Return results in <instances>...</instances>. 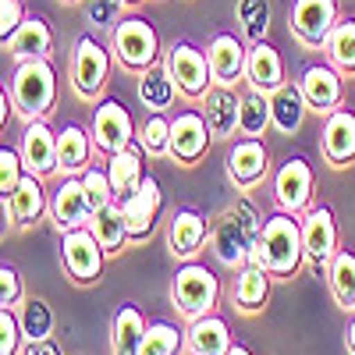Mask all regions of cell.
I'll list each match as a JSON object with an SVG mask.
<instances>
[{
  "label": "cell",
  "mask_w": 355,
  "mask_h": 355,
  "mask_svg": "<svg viewBox=\"0 0 355 355\" xmlns=\"http://www.w3.org/2000/svg\"><path fill=\"white\" fill-rule=\"evenodd\" d=\"M306 259L302 245V220H295V214H274L270 220H263V231L249 252V263L270 270L274 277H291Z\"/></svg>",
  "instance_id": "obj_1"
},
{
  "label": "cell",
  "mask_w": 355,
  "mask_h": 355,
  "mask_svg": "<svg viewBox=\"0 0 355 355\" xmlns=\"http://www.w3.org/2000/svg\"><path fill=\"white\" fill-rule=\"evenodd\" d=\"M11 96H15V110L25 121H46V114L57 103V71L50 68V57L18 61L11 78Z\"/></svg>",
  "instance_id": "obj_2"
},
{
  "label": "cell",
  "mask_w": 355,
  "mask_h": 355,
  "mask_svg": "<svg viewBox=\"0 0 355 355\" xmlns=\"http://www.w3.org/2000/svg\"><path fill=\"white\" fill-rule=\"evenodd\" d=\"M259 231H263V224H259V214H256V206L249 202V199H239L231 206V210L217 220V227H214V252H217V259L224 263V266H245L249 263V252H252V245H256V239H259Z\"/></svg>",
  "instance_id": "obj_3"
},
{
  "label": "cell",
  "mask_w": 355,
  "mask_h": 355,
  "mask_svg": "<svg viewBox=\"0 0 355 355\" xmlns=\"http://www.w3.org/2000/svg\"><path fill=\"white\" fill-rule=\"evenodd\" d=\"M217 299H220V281L210 266H202V263L178 266V274L171 281V302L182 316L189 320L210 316L217 309Z\"/></svg>",
  "instance_id": "obj_4"
},
{
  "label": "cell",
  "mask_w": 355,
  "mask_h": 355,
  "mask_svg": "<svg viewBox=\"0 0 355 355\" xmlns=\"http://www.w3.org/2000/svg\"><path fill=\"white\" fill-rule=\"evenodd\" d=\"M114 57L132 71H150L160 57V36L146 18H121L110 36Z\"/></svg>",
  "instance_id": "obj_5"
},
{
  "label": "cell",
  "mask_w": 355,
  "mask_h": 355,
  "mask_svg": "<svg viewBox=\"0 0 355 355\" xmlns=\"http://www.w3.org/2000/svg\"><path fill=\"white\" fill-rule=\"evenodd\" d=\"M164 71L174 78L178 93L189 100H202L214 89V71H210V57L202 50H196L192 43H174L167 53Z\"/></svg>",
  "instance_id": "obj_6"
},
{
  "label": "cell",
  "mask_w": 355,
  "mask_h": 355,
  "mask_svg": "<svg viewBox=\"0 0 355 355\" xmlns=\"http://www.w3.org/2000/svg\"><path fill=\"white\" fill-rule=\"evenodd\" d=\"M110 75V53L100 40L82 36L71 53V89L78 100H96Z\"/></svg>",
  "instance_id": "obj_7"
},
{
  "label": "cell",
  "mask_w": 355,
  "mask_h": 355,
  "mask_svg": "<svg viewBox=\"0 0 355 355\" xmlns=\"http://www.w3.org/2000/svg\"><path fill=\"white\" fill-rule=\"evenodd\" d=\"M103 259H107V249L100 245V239L89 227L64 231L61 263H64V270L75 284H96L100 274H103Z\"/></svg>",
  "instance_id": "obj_8"
},
{
  "label": "cell",
  "mask_w": 355,
  "mask_h": 355,
  "mask_svg": "<svg viewBox=\"0 0 355 355\" xmlns=\"http://www.w3.org/2000/svg\"><path fill=\"white\" fill-rule=\"evenodd\" d=\"M93 146L100 153L114 157L135 146V121L121 100H103L93 114Z\"/></svg>",
  "instance_id": "obj_9"
},
{
  "label": "cell",
  "mask_w": 355,
  "mask_h": 355,
  "mask_svg": "<svg viewBox=\"0 0 355 355\" xmlns=\"http://www.w3.org/2000/svg\"><path fill=\"white\" fill-rule=\"evenodd\" d=\"M313 189H316V178H313V167L302 160V157H291L277 167L274 174V199L284 214H306L309 202H313Z\"/></svg>",
  "instance_id": "obj_10"
},
{
  "label": "cell",
  "mask_w": 355,
  "mask_h": 355,
  "mask_svg": "<svg viewBox=\"0 0 355 355\" xmlns=\"http://www.w3.org/2000/svg\"><path fill=\"white\" fill-rule=\"evenodd\" d=\"M338 25V0H295L291 33L306 46H323Z\"/></svg>",
  "instance_id": "obj_11"
},
{
  "label": "cell",
  "mask_w": 355,
  "mask_h": 355,
  "mask_svg": "<svg viewBox=\"0 0 355 355\" xmlns=\"http://www.w3.org/2000/svg\"><path fill=\"white\" fill-rule=\"evenodd\" d=\"M121 210H125V224H128L132 242H146V239H150L157 220H160V210H164V192L157 185V178L146 174V182L121 202Z\"/></svg>",
  "instance_id": "obj_12"
},
{
  "label": "cell",
  "mask_w": 355,
  "mask_h": 355,
  "mask_svg": "<svg viewBox=\"0 0 355 355\" xmlns=\"http://www.w3.org/2000/svg\"><path fill=\"white\" fill-rule=\"evenodd\" d=\"M210 125H206V117L199 110H182L171 121V146L167 153L178 160V164H196L206 157L210 150Z\"/></svg>",
  "instance_id": "obj_13"
},
{
  "label": "cell",
  "mask_w": 355,
  "mask_h": 355,
  "mask_svg": "<svg viewBox=\"0 0 355 355\" xmlns=\"http://www.w3.org/2000/svg\"><path fill=\"white\" fill-rule=\"evenodd\" d=\"M302 245L313 266H331L338 256V224L327 206H309L302 217Z\"/></svg>",
  "instance_id": "obj_14"
},
{
  "label": "cell",
  "mask_w": 355,
  "mask_h": 355,
  "mask_svg": "<svg viewBox=\"0 0 355 355\" xmlns=\"http://www.w3.org/2000/svg\"><path fill=\"white\" fill-rule=\"evenodd\" d=\"M21 164L28 174L36 178H50L61 171V164H57V132H50L46 121H28L25 132H21Z\"/></svg>",
  "instance_id": "obj_15"
},
{
  "label": "cell",
  "mask_w": 355,
  "mask_h": 355,
  "mask_svg": "<svg viewBox=\"0 0 355 355\" xmlns=\"http://www.w3.org/2000/svg\"><path fill=\"white\" fill-rule=\"evenodd\" d=\"M50 217L53 224L64 231H78L89 227L93 220V210H89V199H85V185H82V174H68L61 185H57L53 199H50Z\"/></svg>",
  "instance_id": "obj_16"
},
{
  "label": "cell",
  "mask_w": 355,
  "mask_h": 355,
  "mask_svg": "<svg viewBox=\"0 0 355 355\" xmlns=\"http://www.w3.org/2000/svg\"><path fill=\"white\" fill-rule=\"evenodd\" d=\"M299 89H302L309 110H316V114H334L341 107V96H345L341 71L334 64H313V68H306Z\"/></svg>",
  "instance_id": "obj_17"
},
{
  "label": "cell",
  "mask_w": 355,
  "mask_h": 355,
  "mask_svg": "<svg viewBox=\"0 0 355 355\" xmlns=\"http://www.w3.org/2000/svg\"><path fill=\"white\" fill-rule=\"evenodd\" d=\"M320 150L323 160L331 167H348L355 160V114L338 107L334 114H327V125L320 135Z\"/></svg>",
  "instance_id": "obj_18"
},
{
  "label": "cell",
  "mask_w": 355,
  "mask_h": 355,
  "mask_svg": "<svg viewBox=\"0 0 355 355\" xmlns=\"http://www.w3.org/2000/svg\"><path fill=\"white\" fill-rule=\"evenodd\" d=\"M270 171V153L259 139H242L227 150V178L239 189H252Z\"/></svg>",
  "instance_id": "obj_19"
},
{
  "label": "cell",
  "mask_w": 355,
  "mask_h": 355,
  "mask_svg": "<svg viewBox=\"0 0 355 355\" xmlns=\"http://www.w3.org/2000/svg\"><path fill=\"white\" fill-rule=\"evenodd\" d=\"M46 210H50V202H46V192H43V178L25 171V178H21V185L15 189V196L4 199L8 224L11 227H33Z\"/></svg>",
  "instance_id": "obj_20"
},
{
  "label": "cell",
  "mask_w": 355,
  "mask_h": 355,
  "mask_svg": "<svg viewBox=\"0 0 355 355\" xmlns=\"http://www.w3.org/2000/svg\"><path fill=\"white\" fill-rule=\"evenodd\" d=\"M202 117H206V125H210V132L217 139H227L239 132V117H242V96L234 93V85H217L206 93L202 100Z\"/></svg>",
  "instance_id": "obj_21"
},
{
  "label": "cell",
  "mask_w": 355,
  "mask_h": 355,
  "mask_svg": "<svg viewBox=\"0 0 355 355\" xmlns=\"http://www.w3.org/2000/svg\"><path fill=\"white\" fill-rule=\"evenodd\" d=\"M206 57H210V71H214V82L217 85H234L242 75H245V61H249V50L242 46L239 36L231 33H220L210 40L206 46Z\"/></svg>",
  "instance_id": "obj_22"
},
{
  "label": "cell",
  "mask_w": 355,
  "mask_h": 355,
  "mask_svg": "<svg viewBox=\"0 0 355 355\" xmlns=\"http://www.w3.org/2000/svg\"><path fill=\"white\" fill-rule=\"evenodd\" d=\"M245 78L252 89H259V93H277V89L284 85V61L281 53L270 46V43H252L249 46V61H245Z\"/></svg>",
  "instance_id": "obj_23"
},
{
  "label": "cell",
  "mask_w": 355,
  "mask_h": 355,
  "mask_svg": "<svg viewBox=\"0 0 355 355\" xmlns=\"http://www.w3.org/2000/svg\"><path fill=\"white\" fill-rule=\"evenodd\" d=\"M4 50L15 57V61H36V57H50L53 50V33H50V25L40 18V15H28L21 21V28L4 40Z\"/></svg>",
  "instance_id": "obj_24"
},
{
  "label": "cell",
  "mask_w": 355,
  "mask_h": 355,
  "mask_svg": "<svg viewBox=\"0 0 355 355\" xmlns=\"http://www.w3.org/2000/svg\"><path fill=\"white\" fill-rule=\"evenodd\" d=\"M206 234H210V227H206V217L199 210H178L171 217V227H167V245L174 256L192 259L202 249Z\"/></svg>",
  "instance_id": "obj_25"
},
{
  "label": "cell",
  "mask_w": 355,
  "mask_h": 355,
  "mask_svg": "<svg viewBox=\"0 0 355 355\" xmlns=\"http://www.w3.org/2000/svg\"><path fill=\"white\" fill-rule=\"evenodd\" d=\"M270 270H263L256 263H245L239 277H234V288H231V302L239 313H259L270 299Z\"/></svg>",
  "instance_id": "obj_26"
},
{
  "label": "cell",
  "mask_w": 355,
  "mask_h": 355,
  "mask_svg": "<svg viewBox=\"0 0 355 355\" xmlns=\"http://www.w3.org/2000/svg\"><path fill=\"white\" fill-rule=\"evenodd\" d=\"M146 316L135 306H117L114 320H110V352L114 355H139L142 341H146Z\"/></svg>",
  "instance_id": "obj_27"
},
{
  "label": "cell",
  "mask_w": 355,
  "mask_h": 355,
  "mask_svg": "<svg viewBox=\"0 0 355 355\" xmlns=\"http://www.w3.org/2000/svg\"><path fill=\"white\" fill-rule=\"evenodd\" d=\"M142 146H128V150L107 157V174H110V185L117 202H125L142 182H146V171H142Z\"/></svg>",
  "instance_id": "obj_28"
},
{
  "label": "cell",
  "mask_w": 355,
  "mask_h": 355,
  "mask_svg": "<svg viewBox=\"0 0 355 355\" xmlns=\"http://www.w3.org/2000/svg\"><path fill=\"white\" fill-rule=\"evenodd\" d=\"M231 334H227V323L220 316H199L192 320V327H189V352L192 355H227L231 348Z\"/></svg>",
  "instance_id": "obj_29"
},
{
  "label": "cell",
  "mask_w": 355,
  "mask_h": 355,
  "mask_svg": "<svg viewBox=\"0 0 355 355\" xmlns=\"http://www.w3.org/2000/svg\"><path fill=\"white\" fill-rule=\"evenodd\" d=\"M270 107H274V128L281 135H295V132H299L302 121H306V110H309L302 89L288 85V82L277 89V93H270Z\"/></svg>",
  "instance_id": "obj_30"
},
{
  "label": "cell",
  "mask_w": 355,
  "mask_h": 355,
  "mask_svg": "<svg viewBox=\"0 0 355 355\" xmlns=\"http://www.w3.org/2000/svg\"><path fill=\"white\" fill-rule=\"evenodd\" d=\"M89 231L96 234L100 245H103L107 252H121V249L132 242L121 202H110V206H103V210H96V214H93V220H89Z\"/></svg>",
  "instance_id": "obj_31"
},
{
  "label": "cell",
  "mask_w": 355,
  "mask_h": 355,
  "mask_svg": "<svg viewBox=\"0 0 355 355\" xmlns=\"http://www.w3.org/2000/svg\"><path fill=\"white\" fill-rule=\"evenodd\" d=\"M89 150H93V139L85 135V128L64 125L57 132V164H61V174H82L89 167Z\"/></svg>",
  "instance_id": "obj_32"
},
{
  "label": "cell",
  "mask_w": 355,
  "mask_h": 355,
  "mask_svg": "<svg viewBox=\"0 0 355 355\" xmlns=\"http://www.w3.org/2000/svg\"><path fill=\"white\" fill-rule=\"evenodd\" d=\"M274 125V107L270 96L259 93V89H249L242 96V117H239V135L245 139H263V132Z\"/></svg>",
  "instance_id": "obj_33"
},
{
  "label": "cell",
  "mask_w": 355,
  "mask_h": 355,
  "mask_svg": "<svg viewBox=\"0 0 355 355\" xmlns=\"http://www.w3.org/2000/svg\"><path fill=\"white\" fill-rule=\"evenodd\" d=\"M327 281H331V295L341 309L355 313V252L338 249V256L327 266Z\"/></svg>",
  "instance_id": "obj_34"
},
{
  "label": "cell",
  "mask_w": 355,
  "mask_h": 355,
  "mask_svg": "<svg viewBox=\"0 0 355 355\" xmlns=\"http://www.w3.org/2000/svg\"><path fill=\"white\" fill-rule=\"evenodd\" d=\"M327 61L341 71V75H355V18H345L334 25L331 40L323 43Z\"/></svg>",
  "instance_id": "obj_35"
},
{
  "label": "cell",
  "mask_w": 355,
  "mask_h": 355,
  "mask_svg": "<svg viewBox=\"0 0 355 355\" xmlns=\"http://www.w3.org/2000/svg\"><path fill=\"white\" fill-rule=\"evenodd\" d=\"M174 93H178V85L167 71H142L139 78V100L146 110H153V114H164L171 103H174Z\"/></svg>",
  "instance_id": "obj_36"
},
{
  "label": "cell",
  "mask_w": 355,
  "mask_h": 355,
  "mask_svg": "<svg viewBox=\"0 0 355 355\" xmlns=\"http://www.w3.org/2000/svg\"><path fill=\"white\" fill-rule=\"evenodd\" d=\"M18 320H21L25 341H46L53 334V309H50L46 299H25Z\"/></svg>",
  "instance_id": "obj_37"
},
{
  "label": "cell",
  "mask_w": 355,
  "mask_h": 355,
  "mask_svg": "<svg viewBox=\"0 0 355 355\" xmlns=\"http://www.w3.org/2000/svg\"><path fill=\"white\" fill-rule=\"evenodd\" d=\"M239 21L249 43H263L266 28H270V4L266 0H239Z\"/></svg>",
  "instance_id": "obj_38"
},
{
  "label": "cell",
  "mask_w": 355,
  "mask_h": 355,
  "mask_svg": "<svg viewBox=\"0 0 355 355\" xmlns=\"http://www.w3.org/2000/svg\"><path fill=\"white\" fill-rule=\"evenodd\" d=\"M182 331L178 327H171V323H164V320H157V323H150L146 327V341H142V352L139 355H178L182 352Z\"/></svg>",
  "instance_id": "obj_39"
},
{
  "label": "cell",
  "mask_w": 355,
  "mask_h": 355,
  "mask_svg": "<svg viewBox=\"0 0 355 355\" xmlns=\"http://www.w3.org/2000/svg\"><path fill=\"white\" fill-rule=\"evenodd\" d=\"M82 185H85V199H89V210L93 214L103 210V206H110V202H117L107 167H85L82 171Z\"/></svg>",
  "instance_id": "obj_40"
},
{
  "label": "cell",
  "mask_w": 355,
  "mask_h": 355,
  "mask_svg": "<svg viewBox=\"0 0 355 355\" xmlns=\"http://www.w3.org/2000/svg\"><path fill=\"white\" fill-rule=\"evenodd\" d=\"M139 146L150 157H157V153H167V146H171V121L164 114H150L142 121V128H139Z\"/></svg>",
  "instance_id": "obj_41"
},
{
  "label": "cell",
  "mask_w": 355,
  "mask_h": 355,
  "mask_svg": "<svg viewBox=\"0 0 355 355\" xmlns=\"http://www.w3.org/2000/svg\"><path fill=\"white\" fill-rule=\"evenodd\" d=\"M21 178H25L21 153H18V150H8V146H0V196L11 199L15 189L21 185Z\"/></svg>",
  "instance_id": "obj_42"
},
{
  "label": "cell",
  "mask_w": 355,
  "mask_h": 355,
  "mask_svg": "<svg viewBox=\"0 0 355 355\" xmlns=\"http://www.w3.org/2000/svg\"><path fill=\"white\" fill-rule=\"evenodd\" d=\"M21 320L11 309H0V355H21Z\"/></svg>",
  "instance_id": "obj_43"
},
{
  "label": "cell",
  "mask_w": 355,
  "mask_h": 355,
  "mask_svg": "<svg viewBox=\"0 0 355 355\" xmlns=\"http://www.w3.org/2000/svg\"><path fill=\"white\" fill-rule=\"evenodd\" d=\"M121 4L125 0H89V21L100 28H114L121 21Z\"/></svg>",
  "instance_id": "obj_44"
},
{
  "label": "cell",
  "mask_w": 355,
  "mask_h": 355,
  "mask_svg": "<svg viewBox=\"0 0 355 355\" xmlns=\"http://www.w3.org/2000/svg\"><path fill=\"white\" fill-rule=\"evenodd\" d=\"M25 18L28 15L21 8V0H0V40H11Z\"/></svg>",
  "instance_id": "obj_45"
},
{
  "label": "cell",
  "mask_w": 355,
  "mask_h": 355,
  "mask_svg": "<svg viewBox=\"0 0 355 355\" xmlns=\"http://www.w3.org/2000/svg\"><path fill=\"white\" fill-rule=\"evenodd\" d=\"M18 299H21V277H18V270L15 266H0V309H11V306H18Z\"/></svg>",
  "instance_id": "obj_46"
},
{
  "label": "cell",
  "mask_w": 355,
  "mask_h": 355,
  "mask_svg": "<svg viewBox=\"0 0 355 355\" xmlns=\"http://www.w3.org/2000/svg\"><path fill=\"white\" fill-rule=\"evenodd\" d=\"M21 355H61V348L46 338V341H28V348H21Z\"/></svg>",
  "instance_id": "obj_47"
},
{
  "label": "cell",
  "mask_w": 355,
  "mask_h": 355,
  "mask_svg": "<svg viewBox=\"0 0 355 355\" xmlns=\"http://www.w3.org/2000/svg\"><path fill=\"white\" fill-rule=\"evenodd\" d=\"M11 107H15V96H8V85H4V89H0V125H8Z\"/></svg>",
  "instance_id": "obj_48"
},
{
  "label": "cell",
  "mask_w": 355,
  "mask_h": 355,
  "mask_svg": "<svg viewBox=\"0 0 355 355\" xmlns=\"http://www.w3.org/2000/svg\"><path fill=\"white\" fill-rule=\"evenodd\" d=\"M345 341H348V352L355 355V316H352V323H348V331H345Z\"/></svg>",
  "instance_id": "obj_49"
},
{
  "label": "cell",
  "mask_w": 355,
  "mask_h": 355,
  "mask_svg": "<svg viewBox=\"0 0 355 355\" xmlns=\"http://www.w3.org/2000/svg\"><path fill=\"white\" fill-rule=\"evenodd\" d=\"M227 355H252V352H249L245 345H231V348H227Z\"/></svg>",
  "instance_id": "obj_50"
},
{
  "label": "cell",
  "mask_w": 355,
  "mask_h": 355,
  "mask_svg": "<svg viewBox=\"0 0 355 355\" xmlns=\"http://www.w3.org/2000/svg\"><path fill=\"white\" fill-rule=\"evenodd\" d=\"M125 4H128V8H135V4H142V0H125Z\"/></svg>",
  "instance_id": "obj_51"
},
{
  "label": "cell",
  "mask_w": 355,
  "mask_h": 355,
  "mask_svg": "<svg viewBox=\"0 0 355 355\" xmlns=\"http://www.w3.org/2000/svg\"><path fill=\"white\" fill-rule=\"evenodd\" d=\"M64 4H78V0H64Z\"/></svg>",
  "instance_id": "obj_52"
}]
</instances>
